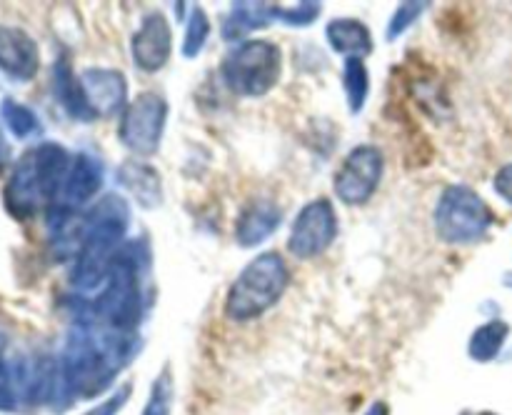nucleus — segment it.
Segmentation results:
<instances>
[{
    "instance_id": "aec40b11",
    "label": "nucleus",
    "mask_w": 512,
    "mask_h": 415,
    "mask_svg": "<svg viewBox=\"0 0 512 415\" xmlns=\"http://www.w3.org/2000/svg\"><path fill=\"white\" fill-rule=\"evenodd\" d=\"M510 338V325L505 320L495 318L483 323L480 328L473 330L468 340V355L475 363H493L500 353H503L505 343Z\"/></svg>"
},
{
    "instance_id": "c85d7f7f",
    "label": "nucleus",
    "mask_w": 512,
    "mask_h": 415,
    "mask_svg": "<svg viewBox=\"0 0 512 415\" xmlns=\"http://www.w3.org/2000/svg\"><path fill=\"white\" fill-rule=\"evenodd\" d=\"M365 415H390V408L388 403H383V400H375V403L365 410Z\"/></svg>"
},
{
    "instance_id": "7c9ffc66",
    "label": "nucleus",
    "mask_w": 512,
    "mask_h": 415,
    "mask_svg": "<svg viewBox=\"0 0 512 415\" xmlns=\"http://www.w3.org/2000/svg\"><path fill=\"white\" fill-rule=\"evenodd\" d=\"M5 360H8L5 358V338H3V333H0V365H3Z\"/></svg>"
},
{
    "instance_id": "f3484780",
    "label": "nucleus",
    "mask_w": 512,
    "mask_h": 415,
    "mask_svg": "<svg viewBox=\"0 0 512 415\" xmlns=\"http://www.w3.org/2000/svg\"><path fill=\"white\" fill-rule=\"evenodd\" d=\"M273 23H278V5L240 0V3L230 5L225 18L220 20V38L230 45H238L250 40V35L258 30L270 28Z\"/></svg>"
},
{
    "instance_id": "6ab92c4d",
    "label": "nucleus",
    "mask_w": 512,
    "mask_h": 415,
    "mask_svg": "<svg viewBox=\"0 0 512 415\" xmlns=\"http://www.w3.org/2000/svg\"><path fill=\"white\" fill-rule=\"evenodd\" d=\"M325 40H328L330 50L348 58L365 60L375 48L373 33L368 25L358 18H333L325 25Z\"/></svg>"
},
{
    "instance_id": "9d476101",
    "label": "nucleus",
    "mask_w": 512,
    "mask_h": 415,
    "mask_svg": "<svg viewBox=\"0 0 512 415\" xmlns=\"http://www.w3.org/2000/svg\"><path fill=\"white\" fill-rule=\"evenodd\" d=\"M385 175V155L378 145H355L333 175V193L348 208L370 203Z\"/></svg>"
},
{
    "instance_id": "bb28decb",
    "label": "nucleus",
    "mask_w": 512,
    "mask_h": 415,
    "mask_svg": "<svg viewBox=\"0 0 512 415\" xmlns=\"http://www.w3.org/2000/svg\"><path fill=\"white\" fill-rule=\"evenodd\" d=\"M130 393H133V383H123L120 388H115L103 403H98L95 408H90L88 413L83 415H118L120 410L125 408V403L130 400Z\"/></svg>"
},
{
    "instance_id": "2eb2a0df",
    "label": "nucleus",
    "mask_w": 512,
    "mask_h": 415,
    "mask_svg": "<svg viewBox=\"0 0 512 415\" xmlns=\"http://www.w3.org/2000/svg\"><path fill=\"white\" fill-rule=\"evenodd\" d=\"M115 183L138 208L158 210L163 205V178L148 160L125 158L115 170Z\"/></svg>"
},
{
    "instance_id": "4468645a",
    "label": "nucleus",
    "mask_w": 512,
    "mask_h": 415,
    "mask_svg": "<svg viewBox=\"0 0 512 415\" xmlns=\"http://www.w3.org/2000/svg\"><path fill=\"white\" fill-rule=\"evenodd\" d=\"M88 103L98 118H113L125 110L130 103L128 98V80L120 70L113 68H88L80 73Z\"/></svg>"
},
{
    "instance_id": "2f4dec72",
    "label": "nucleus",
    "mask_w": 512,
    "mask_h": 415,
    "mask_svg": "<svg viewBox=\"0 0 512 415\" xmlns=\"http://www.w3.org/2000/svg\"><path fill=\"white\" fill-rule=\"evenodd\" d=\"M473 415H498V413H490V410H483V413H473Z\"/></svg>"
},
{
    "instance_id": "9b49d317",
    "label": "nucleus",
    "mask_w": 512,
    "mask_h": 415,
    "mask_svg": "<svg viewBox=\"0 0 512 415\" xmlns=\"http://www.w3.org/2000/svg\"><path fill=\"white\" fill-rule=\"evenodd\" d=\"M340 220L330 198H315L305 203L290 225L285 248L298 260H315L328 253L338 240Z\"/></svg>"
},
{
    "instance_id": "cd10ccee",
    "label": "nucleus",
    "mask_w": 512,
    "mask_h": 415,
    "mask_svg": "<svg viewBox=\"0 0 512 415\" xmlns=\"http://www.w3.org/2000/svg\"><path fill=\"white\" fill-rule=\"evenodd\" d=\"M493 188H495V193L505 200V203L512 205V163L503 165V168L495 173Z\"/></svg>"
},
{
    "instance_id": "5701e85b",
    "label": "nucleus",
    "mask_w": 512,
    "mask_h": 415,
    "mask_svg": "<svg viewBox=\"0 0 512 415\" xmlns=\"http://www.w3.org/2000/svg\"><path fill=\"white\" fill-rule=\"evenodd\" d=\"M175 405V378L170 365L165 363L163 370L155 375L153 385H150L148 400L143 405V413L140 415H173Z\"/></svg>"
},
{
    "instance_id": "0eeeda50",
    "label": "nucleus",
    "mask_w": 512,
    "mask_h": 415,
    "mask_svg": "<svg viewBox=\"0 0 512 415\" xmlns=\"http://www.w3.org/2000/svg\"><path fill=\"white\" fill-rule=\"evenodd\" d=\"M495 215L480 193L470 185L453 183L440 193L433 208V230L438 240L453 248H465L488 238Z\"/></svg>"
},
{
    "instance_id": "6e6552de",
    "label": "nucleus",
    "mask_w": 512,
    "mask_h": 415,
    "mask_svg": "<svg viewBox=\"0 0 512 415\" xmlns=\"http://www.w3.org/2000/svg\"><path fill=\"white\" fill-rule=\"evenodd\" d=\"M168 100L155 90H143L120 113L118 140L130 158L148 160L160 153V145L165 138V125H168Z\"/></svg>"
},
{
    "instance_id": "4be33fe9",
    "label": "nucleus",
    "mask_w": 512,
    "mask_h": 415,
    "mask_svg": "<svg viewBox=\"0 0 512 415\" xmlns=\"http://www.w3.org/2000/svg\"><path fill=\"white\" fill-rule=\"evenodd\" d=\"M0 118H3L5 128L13 133V138L18 140H28L43 133V123H40V118L35 115V110L18 103L15 98L0 100Z\"/></svg>"
},
{
    "instance_id": "a878e982",
    "label": "nucleus",
    "mask_w": 512,
    "mask_h": 415,
    "mask_svg": "<svg viewBox=\"0 0 512 415\" xmlns=\"http://www.w3.org/2000/svg\"><path fill=\"white\" fill-rule=\"evenodd\" d=\"M323 5L313 3V0H303V3L293 5H278V20L290 25V28H308L320 18Z\"/></svg>"
},
{
    "instance_id": "a211bd4d",
    "label": "nucleus",
    "mask_w": 512,
    "mask_h": 415,
    "mask_svg": "<svg viewBox=\"0 0 512 415\" xmlns=\"http://www.w3.org/2000/svg\"><path fill=\"white\" fill-rule=\"evenodd\" d=\"M53 90L55 100L60 103V108L70 115L78 123H95L98 115L93 113L88 103V95H85L83 83H80V75L75 73L73 65L68 58H58L53 65Z\"/></svg>"
},
{
    "instance_id": "7ed1b4c3",
    "label": "nucleus",
    "mask_w": 512,
    "mask_h": 415,
    "mask_svg": "<svg viewBox=\"0 0 512 415\" xmlns=\"http://www.w3.org/2000/svg\"><path fill=\"white\" fill-rule=\"evenodd\" d=\"M133 208L120 193H105L80 218L78 248L70 268V285L78 295H95L108 280L120 248L128 243Z\"/></svg>"
},
{
    "instance_id": "c756f323",
    "label": "nucleus",
    "mask_w": 512,
    "mask_h": 415,
    "mask_svg": "<svg viewBox=\"0 0 512 415\" xmlns=\"http://www.w3.org/2000/svg\"><path fill=\"white\" fill-rule=\"evenodd\" d=\"M8 158H10V145H8V140H5L3 130H0V168H5Z\"/></svg>"
},
{
    "instance_id": "b1692460",
    "label": "nucleus",
    "mask_w": 512,
    "mask_h": 415,
    "mask_svg": "<svg viewBox=\"0 0 512 415\" xmlns=\"http://www.w3.org/2000/svg\"><path fill=\"white\" fill-rule=\"evenodd\" d=\"M210 33H213V25H210L208 13H205L203 5H195L190 10V18L185 23V33H183V45H180V55L183 58H198L203 53L205 43H208Z\"/></svg>"
},
{
    "instance_id": "f8f14e48",
    "label": "nucleus",
    "mask_w": 512,
    "mask_h": 415,
    "mask_svg": "<svg viewBox=\"0 0 512 415\" xmlns=\"http://www.w3.org/2000/svg\"><path fill=\"white\" fill-rule=\"evenodd\" d=\"M170 55H173V28L160 10H150L130 35V60L140 73L155 75L168 65Z\"/></svg>"
},
{
    "instance_id": "f257e3e1",
    "label": "nucleus",
    "mask_w": 512,
    "mask_h": 415,
    "mask_svg": "<svg viewBox=\"0 0 512 415\" xmlns=\"http://www.w3.org/2000/svg\"><path fill=\"white\" fill-rule=\"evenodd\" d=\"M140 335L115 333L93 323L70 328L58 355L65 388L73 400H90L110 390L118 375L138 358Z\"/></svg>"
},
{
    "instance_id": "f03ea898",
    "label": "nucleus",
    "mask_w": 512,
    "mask_h": 415,
    "mask_svg": "<svg viewBox=\"0 0 512 415\" xmlns=\"http://www.w3.org/2000/svg\"><path fill=\"white\" fill-rule=\"evenodd\" d=\"M148 275V240H128L120 248L103 288L80 305L75 320L100 325V328L115 330V333L140 335V323L148 313Z\"/></svg>"
},
{
    "instance_id": "39448f33",
    "label": "nucleus",
    "mask_w": 512,
    "mask_h": 415,
    "mask_svg": "<svg viewBox=\"0 0 512 415\" xmlns=\"http://www.w3.org/2000/svg\"><path fill=\"white\" fill-rule=\"evenodd\" d=\"M290 280L293 273L283 253L278 250L258 253L230 283L223 300V315L230 323H253L263 318L288 293Z\"/></svg>"
},
{
    "instance_id": "1a4fd4ad",
    "label": "nucleus",
    "mask_w": 512,
    "mask_h": 415,
    "mask_svg": "<svg viewBox=\"0 0 512 415\" xmlns=\"http://www.w3.org/2000/svg\"><path fill=\"white\" fill-rule=\"evenodd\" d=\"M105 183V165L90 150H78L73 155V163H70L68 175H65V183L60 188L58 200H55L53 208L48 210L50 230H58L63 225L75 223L90 205L98 200L100 190Z\"/></svg>"
},
{
    "instance_id": "412c9836",
    "label": "nucleus",
    "mask_w": 512,
    "mask_h": 415,
    "mask_svg": "<svg viewBox=\"0 0 512 415\" xmlns=\"http://www.w3.org/2000/svg\"><path fill=\"white\" fill-rule=\"evenodd\" d=\"M343 90L348 108L353 115L363 113L365 103L370 98V70L365 60L348 58L343 63Z\"/></svg>"
},
{
    "instance_id": "423d86ee",
    "label": "nucleus",
    "mask_w": 512,
    "mask_h": 415,
    "mask_svg": "<svg viewBox=\"0 0 512 415\" xmlns=\"http://www.w3.org/2000/svg\"><path fill=\"white\" fill-rule=\"evenodd\" d=\"M283 75V53L268 38H250L233 45L220 63V78L240 98H263Z\"/></svg>"
},
{
    "instance_id": "ddd939ff",
    "label": "nucleus",
    "mask_w": 512,
    "mask_h": 415,
    "mask_svg": "<svg viewBox=\"0 0 512 415\" xmlns=\"http://www.w3.org/2000/svg\"><path fill=\"white\" fill-rule=\"evenodd\" d=\"M40 70V48L30 33L0 25V73L13 83H30Z\"/></svg>"
},
{
    "instance_id": "393cba45",
    "label": "nucleus",
    "mask_w": 512,
    "mask_h": 415,
    "mask_svg": "<svg viewBox=\"0 0 512 415\" xmlns=\"http://www.w3.org/2000/svg\"><path fill=\"white\" fill-rule=\"evenodd\" d=\"M425 10H428V3H400L398 8H395L393 18H390L388 30H385V40L393 43V40L403 38V35L418 23L420 15H423Z\"/></svg>"
},
{
    "instance_id": "dca6fc26",
    "label": "nucleus",
    "mask_w": 512,
    "mask_h": 415,
    "mask_svg": "<svg viewBox=\"0 0 512 415\" xmlns=\"http://www.w3.org/2000/svg\"><path fill=\"white\" fill-rule=\"evenodd\" d=\"M283 223V210L270 198H253L235 218V243L240 248L250 250L263 245L265 240L273 238L275 230Z\"/></svg>"
},
{
    "instance_id": "20e7f679",
    "label": "nucleus",
    "mask_w": 512,
    "mask_h": 415,
    "mask_svg": "<svg viewBox=\"0 0 512 415\" xmlns=\"http://www.w3.org/2000/svg\"><path fill=\"white\" fill-rule=\"evenodd\" d=\"M70 163H73V153L53 140L25 150L5 183V210L18 220H30L43 210L48 213L58 200Z\"/></svg>"
}]
</instances>
